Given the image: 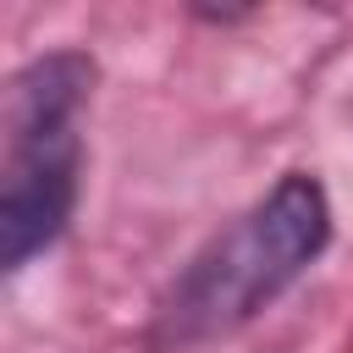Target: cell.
<instances>
[{
  "label": "cell",
  "instance_id": "cell-1",
  "mask_svg": "<svg viewBox=\"0 0 353 353\" xmlns=\"http://www.w3.org/2000/svg\"><path fill=\"white\" fill-rule=\"evenodd\" d=\"M331 243V199L320 176L287 171L265 199H254L226 232H215L160 292L149 320V347H199L243 331L270 309Z\"/></svg>",
  "mask_w": 353,
  "mask_h": 353
},
{
  "label": "cell",
  "instance_id": "cell-2",
  "mask_svg": "<svg viewBox=\"0 0 353 353\" xmlns=\"http://www.w3.org/2000/svg\"><path fill=\"white\" fill-rule=\"evenodd\" d=\"M94 55L44 50L6 88V160H0V270L61 243L77 210L83 171V105L94 94Z\"/></svg>",
  "mask_w": 353,
  "mask_h": 353
}]
</instances>
